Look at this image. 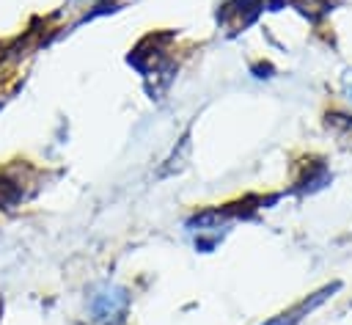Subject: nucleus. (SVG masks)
<instances>
[{
	"label": "nucleus",
	"instance_id": "nucleus-3",
	"mask_svg": "<svg viewBox=\"0 0 352 325\" xmlns=\"http://www.w3.org/2000/svg\"><path fill=\"white\" fill-rule=\"evenodd\" d=\"M333 292H338V284H327V286H322L319 292H314V295H308L305 300H300L297 306H292L289 311H280V314H275L272 319H267L264 325H297L302 317H308L316 306H322Z\"/></svg>",
	"mask_w": 352,
	"mask_h": 325
},
{
	"label": "nucleus",
	"instance_id": "nucleus-8",
	"mask_svg": "<svg viewBox=\"0 0 352 325\" xmlns=\"http://www.w3.org/2000/svg\"><path fill=\"white\" fill-rule=\"evenodd\" d=\"M253 74L256 77H272V66L270 63H256L253 66Z\"/></svg>",
	"mask_w": 352,
	"mask_h": 325
},
{
	"label": "nucleus",
	"instance_id": "nucleus-5",
	"mask_svg": "<svg viewBox=\"0 0 352 325\" xmlns=\"http://www.w3.org/2000/svg\"><path fill=\"white\" fill-rule=\"evenodd\" d=\"M25 201V182L14 171H0V209H14Z\"/></svg>",
	"mask_w": 352,
	"mask_h": 325
},
{
	"label": "nucleus",
	"instance_id": "nucleus-9",
	"mask_svg": "<svg viewBox=\"0 0 352 325\" xmlns=\"http://www.w3.org/2000/svg\"><path fill=\"white\" fill-rule=\"evenodd\" d=\"M349 99H352V85H349Z\"/></svg>",
	"mask_w": 352,
	"mask_h": 325
},
{
	"label": "nucleus",
	"instance_id": "nucleus-7",
	"mask_svg": "<svg viewBox=\"0 0 352 325\" xmlns=\"http://www.w3.org/2000/svg\"><path fill=\"white\" fill-rule=\"evenodd\" d=\"M228 220H231V218L226 215V209H223V207H212V209H201V212H195V215L187 220V229H190V231L204 234V231L223 229Z\"/></svg>",
	"mask_w": 352,
	"mask_h": 325
},
{
	"label": "nucleus",
	"instance_id": "nucleus-1",
	"mask_svg": "<svg viewBox=\"0 0 352 325\" xmlns=\"http://www.w3.org/2000/svg\"><path fill=\"white\" fill-rule=\"evenodd\" d=\"M126 308H129V295L124 286H104L88 303L91 319L96 325H118L124 319Z\"/></svg>",
	"mask_w": 352,
	"mask_h": 325
},
{
	"label": "nucleus",
	"instance_id": "nucleus-2",
	"mask_svg": "<svg viewBox=\"0 0 352 325\" xmlns=\"http://www.w3.org/2000/svg\"><path fill=\"white\" fill-rule=\"evenodd\" d=\"M173 36L170 33H151V36H146L132 52H129V63L140 72V74H151V72H157L160 69V63H162V58H165V52H168V41H170Z\"/></svg>",
	"mask_w": 352,
	"mask_h": 325
},
{
	"label": "nucleus",
	"instance_id": "nucleus-6",
	"mask_svg": "<svg viewBox=\"0 0 352 325\" xmlns=\"http://www.w3.org/2000/svg\"><path fill=\"white\" fill-rule=\"evenodd\" d=\"M327 179H330V174H327V168H324L322 160H305V165H302V171L297 176V190L314 193V190L324 187Z\"/></svg>",
	"mask_w": 352,
	"mask_h": 325
},
{
	"label": "nucleus",
	"instance_id": "nucleus-4",
	"mask_svg": "<svg viewBox=\"0 0 352 325\" xmlns=\"http://www.w3.org/2000/svg\"><path fill=\"white\" fill-rule=\"evenodd\" d=\"M264 8V0H228L220 11H217V19L223 25H234V28H245L250 25L258 11Z\"/></svg>",
	"mask_w": 352,
	"mask_h": 325
}]
</instances>
